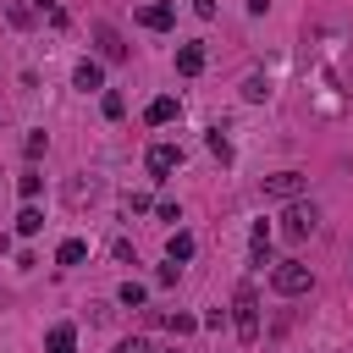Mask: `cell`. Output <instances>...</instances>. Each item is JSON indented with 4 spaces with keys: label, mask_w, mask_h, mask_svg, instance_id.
I'll return each mask as SVG.
<instances>
[{
    "label": "cell",
    "mask_w": 353,
    "mask_h": 353,
    "mask_svg": "<svg viewBox=\"0 0 353 353\" xmlns=\"http://www.w3.org/2000/svg\"><path fill=\"white\" fill-rule=\"evenodd\" d=\"M116 353H154L143 336H127V342H116Z\"/></svg>",
    "instance_id": "44dd1931"
},
{
    "label": "cell",
    "mask_w": 353,
    "mask_h": 353,
    "mask_svg": "<svg viewBox=\"0 0 353 353\" xmlns=\"http://www.w3.org/2000/svg\"><path fill=\"white\" fill-rule=\"evenodd\" d=\"M39 226H44V215H39L33 204H22V215H17V232H22V237H33Z\"/></svg>",
    "instance_id": "9a60e30c"
},
{
    "label": "cell",
    "mask_w": 353,
    "mask_h": 353,
    "mask_svg": "<svg viewBox=\"0 0 353 353\" xmlns=\"http://www.w3.org/2000/svg\"><path fill=\"white\" fill-rule=\"evenodd\" d=\"M44 143H50L44 132H28V160H39V154H44Z\"/></svg>",
    "instance_id": "7402d4cb"
},
{
    "label": "cell",
    "mask_w": 353,
    "mask_h": 353,
    "mask_svg": "<svg viewBox=\"0 0 353 353\" xmlns=\"http://www.w3.org/2000/svg\"><path fill=\"white\" fill-rule=\"evenodd\" d=\"M39 188H44V176H39V171H22V176H17V193H22L28 204L39 199Z\"/></svg>",
    "instance_id": "5bb4252c"
},
{
    "label": "cell",
    "mask_w": 353,
    "mask_h": 353,
    "mask_svg": "<svg viewBox=\"0 0 353 353\" xmlns=\"http://www.w3.org/2000/svg\"><path fill=\"white\" fill-rule=\"evenodd\" d=\"M99 105H105V116H110V121H116V116H121V110H127V99H121V94H116V88H105V94H99Z\"/></svg>",
    "instance_id": "2e32d148"
},
{
    "label": "cell",
    "mask_w": 353,
    "mask_h": 353,
    "mask_svg": "<svg viewBox=\"0 0 353 353\" xmlns=\"http://www.w3.org/2000/svg\"><path fill=\"white\" fill-rule=\"evenodd\" d=\"M143 121H149V127H165V121H176V99H171V94H160V99H149V110H143Z\"/></svg>",
    "instance_id": "8fae6325"
},
{
    "label": "cell",
    "mask_w": 353,
    "mask_h": 353,
    "mask_svg": "<svg viewBox=\"0 0 353 353\" xmlns=\"http://www.w3.org/2000/svg\"><path fill=\"white\" fill-rule=\"evenodd\" d=\"M314 226H320V210H314L309 199H287V210H281V237L298 243V237H309Z\"/></svg>",
    "instance_id": "3957f363"
},
{
    "label": "cell",
    "mask_w": 353,
    "mask_h": 353,
    "mask_svg": "<svg viewBox=\"0 0 353 353\" xmlns=\"http://www.w3.org/2000/svg\"><path fill=\"white\" fill-rule=\"evenodd\" d=\"M193 11H199V17L210 22V17H215V0H193Z\"/></svg>",
    "instance_id": "d4e9b609"
},
{
    "label": "cell",
    "mask_w": 353,
    "mask_h": 353,
    "mask_svg": "<svg viewBox=\"0 0 353 353\" xmlns=\"http://www.w3.org/2000/svg\"><path fill=\"white\" fill-rule=\"evenodd\" d=\"M309 193V176L303 171H276L265 176V199H303Z\"/></svg>",
    "instance_id": "277c9868"
},
{
    "label": "cell",
    "mask_w": 353,
    "mask_h": 353,
    "mask_svg": "<svg viewBox=\"0 0 353 353\" xmlns=\"http://www.w3.org/2000/svg\"><path fill=\"white\" fill-rule=\"evenodd\" d=\"M165 353H176V347H165Z\"/></svg>",
    "instance_id": "484cf974"
},
{
    "label": "cell",
    "mask_w": 353,
    "mask_h": 353,
    "mask_svg": "<svg viewBox=\"0 0 353 353\" xmlns=\"http://www.w3.org/2000/svg\"><path fill=\"white\" fill-rule=\"evenodd\" d=\"M176 72H182V77H199V72H204V44H182V50H176Z\"/></svg>",
    "instance_id": "30bf717a"
},
{
    "label": "cell",
    "mask_w": 353,
    "mask_h": 353,
    "mask_svg": "<svg viewBox=\"0 0 353 353\" xmlns=\"http://www.w3.org/2000/svg\"><path fill=\"white\" fill-rule=\"evenodd\" d=\"M33 11H39V17H50V22H55V28H61V22H66V11H61V0H33Z\"/></svg>",
    "instance_id": "d6986e66"
},
{
    "label": "cell",
    "mask_w": 353,
    "mask_h": 353,
    "mask_svg": "<svg viewBox=\"0 0 353 353\" xmlns=\"http://www.w3.org/2000/svg\"><path fill=\"white\" fill-rule=\"evenodd\" d=\"M55 259H61V265H83V259H88V243H83V237H66V243L55 248Z\"/></svg>",
    "instance_id": "4fadbf2b"
},
{
    "label": "cell",
    "mask_w": 353,
    "mask_h": 353,
    "mask_svg": "<svg viewBox=\"0 0 353 353\" xmlns=\"http://www.w3.org/2000/svg\"><path fill=\"white\" fill-rule=\"evenodd\" d=\"M232 320H237V336L243 342H259V292L243 281L237 298H232Z\"/></svg>",
    "instance_id": "7a4b0ae2"
},
{
    "label": "cell",
    "mask_w": 353,
    "mask_h": 353,
    "mask_svg": "<svg viewBox=\"0 0 353 353\" xmlns=\"http://www.w3.org/2000/svg\"><path fill=\"white\" fill-rule=\"evenodd\" d=\"M44 353H77V331L72 325H50L44 331Z\"/></svg>",
    "instance_id": "9c48e42d"
},
{
    "label": "cell",
    "mask_w": 353,
    "mask_h": 353,
    "mask_svg": "<svg viewBox=\"0 0 353 353\" xmlns=\"http://www.w3.org/2000/svg\"><path fill=\"white\" fill-rule=\"evenodd\" d=\"M94 44H99L105 61H127V44H121V33H116L110 22H94Z\"/></svg>",
    "instance_id": "8992f818"
},
{
    "label": "cell",
    "mask_w": 353,
    "mask_h": 353,
    "mask_svg": "<svg viewBox=\"0 0 353 353\" xmlns=\"http://www.w3.org/2000/svg\"><path fill=\"white\" fill-rule=\"evenodd\" d=\"M72 88H83V94H99V88H105V72H99V61H77V72H72Z\"/></svg>",
    "instance_id": "52a82bcc"
},
{
    "label": "cell",
    "mask_w": 353,
    "mask_h": 353,
    "mask_svg": "<svg viewBox=\"0 0 353 353\" xmlns=\"http://www.w3.org/2000/svg\"><path fill=\"white\" fill-rule=\"evenodd\" d=\"M160 320H165V325H171L176 336H188V331H199V320H193V314H160Z\"/></svg>",
    "instance_id": "ac0fdd59"
},
{
    "label": "cell",
    "mask_w": 353,
    "mask_h": 353,
    "mask_svg": "<svg viewBox=\"0 0 353 353\" xmlns=\"http://www.w3.org/2000/svg\"><path fill=\"white\" fill-rule=\"evenodd\" d=\"M138 22H143V28H154V33H165V28L176 22V11H171L165 0H154V6H143V11H138Z\"/></svg>",
    "instance_id": "ba28073f"
},
{
    "label": "cell",
    "mask_w": 353,
    "mask_h": 353,
    "mask_svg": "<svg viewBox=\"0 0 353 353\" xmlns=\"http://www.w3.org/2000/svg\"><path fill=\"white\" fill-rule=\"evenodd\" d=\"M265 94H270L265 77H248V83H243V99H265Z\"/></svg>",
    "instance_id": "ffe728a7"
},
{
    "label": "cell",
    "mask_w": 353,
    "mask_h": 353,
    "mask_svg": "<svg viewBox=\"0 0 353 353\" xmlns=\"http://www.w3.org/2000/svg\"><path fill=\"white\" fill-rule=\"evenodd\" d=\"M143 165H149V176H171V171L182 165V149H176V143H154V149L143 154Z\"/></svg>",
    "instance_id": "5b68a950"
},
{
    "label": "cell",
    "mask_w": 353,
    "mask_h": 353,
    "mask_svg": "<svg viewBox=\"0 0 353 353\" xmlns=\"http://www.w3.org/2000/svg\"><path fill=\"white\" fill-rule=\"evenodd\" d=\"M116 298H121L127 309H138V303H143V281H121V292H116Z\"/></svg>",
    "instance_id": "e0dca14e"
},
{
    "label": "cell",
    "mask_w": 353,
    "mask_h": 353,
    "mask_svg": "<svg viewBox=\"0 0 353 353\" xmlns=\"http://www.w3.org/2000/svg\"><path fill=\"white\" fill-rule=\"evenodd\" d=\"M270 287H276L281 298H303V292L314 287V276H309L303 259H276V265H270Z\"/></svg>",
    "instance_id": "6da1fadb"
},
{
    "label": "cell",
    "mask_w": 353,
    "mask_h": 353,
    "mask_svg": "<svg viewBox=\"0 0 353 353\" xmlns=\"http://www.w3.org/2000/svg\"><path fill=\"white\" fill-rule=\"evenodd\" d=\"M210 149H215V154H221V160H232V143H226V138H221V127H215V132H210Z\"/></svg>",
    "instance_id": "603a6c76"
},
{
    "label": "cell",
    "mask_w": 353,
    "mask_h": 353,
    "mask_svg": "<svg viewBox=\"0 0 353 353\" xmlns=\"http://www.w3.org/2000/svg\"><path fill=\"white\" fill-rule=\"evenodd\" d=\"M176 276H182V265H176V259H165V265H160V276H154V281H160V287H165V281H176Z\"/></svg>",
    "instance_id": "cb8c5ba5"
},
{
    "label": "cell",
    "mask_w": 353,
    "mask_h": 353,
    "mask_svg": "<svg viewBox=\"0 0 353 353\" xmlns=\"http://www.w3.org/2000/svg\"><path fill=\"white\" fill-rule=\"evenodd\" d=\"M165 259H176V265L193 259V237H188V232H171V237H165Z\"/></svg>",
    "instance_id": "7c38bea8"
}]
</instances>
